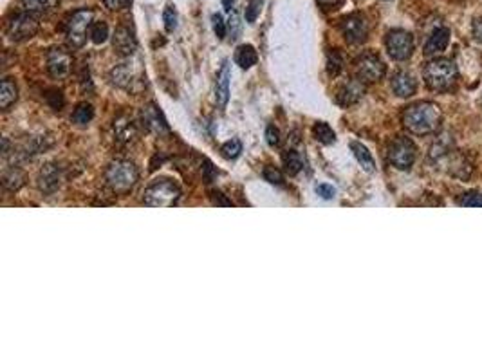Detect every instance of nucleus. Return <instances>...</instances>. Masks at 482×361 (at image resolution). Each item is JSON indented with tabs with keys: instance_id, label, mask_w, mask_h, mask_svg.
<instances>
[{
	"instance_id": "nucleus-22",
	"label": "nucleus",
	"mask_w": 482,
	"mask_h": 361,
	"mask_svg": "<svg viewBox=\"0 0 482 361\" xmlns=\"http://www.w3.org/2000/svg\"><path fill=\"white\" fill-rule=\"evenodd\" d=\"M19 98V89H16L15 82L10 78H5L2 82V89H0V108L8 110Z\"/></svg>"
},
{
	"instance_id": "nucleus-14",
	"label": "nucleus",
	"mask_w": 482,
	"mask_h": 361,
	"mask_svg": "<svg viewBox=\"0 0 482 361\" xmlns=\"http://www.w3.org/2000/svg\"><path fill=\"white\" fill-rule=\"evenodd\" d=\"M113 132H114V139H116L119 145H132V143L137 139V127L134 119L127 114H122L114 119L113 125Z\"/></svg>"
},
{
	"instance_id": "nucleus-15",
	"label": "nucleus",
	"mask_w": 482,
	"mask_h": 361,
	"mask_svg": "<svg viewBox=\"0 0 482 361\" xmlns=\"http://www.w3.org/2000/svg\"><path fill=\"white\" fill-rule=\"evenodd\" d=\"M141 119L143 125L150 132L157 134V136H163V134H170V127L166 123L165 116L161 113L159 108L154 105V103H148L141 113Z\"/></svg>"
},
{
	"instance_id": "nucleus-24",
	"label": "nucleus",
	"mask_w": 482,
	"mask_h": 361,
	"mask_svg": "<svg viewBox=\"0 0 482 361\" xmlns=\"http://www.w3.org/2000/svg\"><path fill=\"white\" fill-rule=\"evenodd\" d=\"M257 51H255L253 45L249 44H244L240 45L239 49H237V53H235V62H237V65H240L242 69H251L255 64H257Z\"/></svg>"
},
{
	"instance_id": "nucleus-2",
	"label": "nucleus",
	"mask_w": 482,
	"mask_h": 361,
	"mask_svg": "<svg viewBox=\"0 0 482 361\" xmlns=\"http://www.w3.org/2000/svg\"><path fill=\"white\" fill-rule=\"evenodd\" d=\"M139 179V172L136 165L127 159H117L107 166L105 170V180L113 194L116 196H125L136 186Z\"/></svg>"
},
{
	"instance_id": "nucleus-27",
	"label": "nucleus",
	"mask_w": 482,
	"mask_h": 361,
	"mask_svg": "<svg viewBox=\"0 0 482 361\" xmlns=\"http://www.w3.org/2000/svg\"><path fill=\"white\" fill-rule=\"evenodd\" d=\"M312 134H314V137H317L320 143H323V145H332V143L336 141V134H334V130H332V128L323 121L314 123Z\"/></svg>"
},
{
	"instance_id": "nucleus-9",
	"label": "nucleus",
	"mask_w": 482,
	"mask_h": 361,
	"mask_svg": "<svg viewBox=\"0 0 482 361\" xmlns=\"http://www.w3.org/2000/svg\"><path fill=\"white\" fill-rule=\"evenodd\" d=\"M387 51L394 60L404 62L414 53V36L404 30H392L387 34Z\"/></svg>"
},
{
	"instance_id": "nucleus-33",
	"label": "nucleus",
	"mask_w": 482,
	"mask_h": 361,
	"mask_svg": "<svg viewBox=\"0 0 482 361\" xmlns=\"http://www.w3.org/2000/svg\"><path fill=\"white\" fill-rule=\"evenodd\" d=\"M459 205L468 206V208H482V194L479 191H468L459 199Z\"/></svg>"
},
{
	"instance_id": "nucleus-6",
	"label": "nucleus",
	"mask_w": 482,
	"mask_h": 361,
	"mask_svg": "<svg viewBox=\"0 0 482 361\" xmlns=\"http://www.w3.org/2000/svg\"><path fill=\"white\" fill-rule=\"evenodd\" d=\"M40 24L38 20L34 19L33 13H16L11 16L5 24V34L11 42H25V40L33 38L34 34L38 33Z\"/></svg>"
},
{
	"instance_id": "nucleus-34",
	"label": "nucleus",
	"mask_w": 482,
	"mask_h": 361,
	"mask_svg": "<svg viewBox=\"0 0 482 361\" xmlns=\"http://www.w3.org/2000/svg\"><path fill=\"white\" fill-rule=\"evenodd\" d=\"M163 20H165V27L168 33H174L177 27V13L174 10V5H166L165 13H163Z\"/></svg>"
},
{
	"instance_id": "nucleus-17",
	"label": "nucleus",
	"mask_w": 482,
	"mask_h": 361,
	"mask_svg": "<svg viewBox=\"0 0 482 361\" xmlns=\"http://www.w3.org/2000/svg\"><path fill=\"white\" fill-rule=\"evenodd\" d=\"M60 180H62V174H60V168L54 163H49L45 165L38 174V188L40 191H44L47 196L54 194L58 190Z\"/></svg>"
},
{
	"instance_id": "nucleus-41",
	"label": "nucleus",
	"mask_w": 482,
	"mask_h": 361,
	"mask_svg": "<svg viewBox=\"0 0 482 361\" xmlns=\"http://www.w3.org/2000/svg\"><path fill=\"white\" fill-rule=\"evenodd\" d=\"M211 202L217 206H231L233 202L228 199V197L225 196V194H220V191H211Z\"/></svg>"
},
{
	"instance_id": "nucleus-23",
	"label": "nucleus",
	"mask_w": 482,
	"mask_h": 361,
	"mask_svg": "<svg viewBox=\"0 0 482 361\" xmlns=\"http://www.w3.org/2000/svg\"><path fill=\"white\" fill-rule=\"evenodd\" d=\"M351 150H352V154H354L356 159H358V163L363 166V170H367V172L376 170L374 157H372V154H370L369 148H367L365 145H361V143H358V141H352Z\"/></svg>"
},
{
	"instance_id": "nucleus-18",
	"label": "nucleus",
	"mask_w": 482,
	"mask_h": 361,
	"mask_svg": "<svg viewBox=\"0 0 482 361\" xmlns=\"http://www.w3.org/2000/svg\"><path fill=\"white\" fill-rule=\"evenodd\" d=\"M392 91H394L395 96L400 98H410L414 96L415 91H417V82L410 73L406 71H400V73L394 74L392 78Z\"/></svg>"
},
{
	"instance_id": "nucleus-31",
	"label": "nucleus",
	"mask_w": 482,
	"mask_h": 361,
	"mask_svg": "<svg viewBox=\"0 0 482 361\" xmlns=\"http://www.w3.org/2000/svg\"><path fill=\"white\" fill-rule=\"evenodd\" d=\"M242 152V143L239 139H229L226 141L222 147H220V154L226 157V159H237Z\"/></svg>"
},
{
	"instance_id": "nucleus-4",
	"label": "nucleus",
	"mask_w": 482,
	"mask_h": 361,
	"mask_svg": "<svg viewBox=\"0 0 482 361\" xmlns=\"http://www.w3.org/2000/svg\"><path fill=\"white\" fill-rule=\"evenodd\" d=\"M179 197L181 190L174 180L157 179L146 188L143 200L146 206H152V208H172L177 205Z\"/></svg>"
},
{
	"instance_id": "nucleus-11",
	"label": "nucleus",
	"mask_w": 482,
	"mask_h": 361,
	"mask_svg": "<svg viewBox=\"0 0 482 361\" xmlns=\"http://www.w3.org/2000/svg\"><path fill=\"white\" fill-rule=\"evenodd\" d=\"M341 34L349 44H363L369 36V24L360 13H352L345 16L340 24Z\"/></svg>"
},
{
	"instance_id": "nucleus-42",
	"label": "nucleus",
	"mask_w": 482,
	"mask_h": 361,
	"mask_svg": "<svg viewBox=\"0 0 482 361\" xmlns=\"http://www.w3.org/2000/svg\"><path fill=\"white\" fill-rule=\"evenodd\" d=\"M472 34H473V38L482 44V16L481 19H475V22H473Z\"/></svg>"
},
{
	"instance_id": "nucleus-8",
	"label": "nucleus",
	"mask_w": 482,
	"mask_h": 361,
	"mask_svg": "<svg viewBox=\"0 0 482 361\" xmlns=\"http://www.w3.org/2000/svg\"><path fill=\"white\" fill-rule=\"evenodd\" d=\"M417 148L414 141L409 137H395L389 147V161L390 165L395 166L398 170H409L414 165Z\"/></svg>"
},
{
	"instance_id": "nucleus-29",
	"label": "nucleus",
	"mask_w": 482,
	"mask_h": 361,
	"mask_svg": "<svg viewBox=\"0 0 482 361\" xmlns=\"http://www.w3.org/2000/svg\"><path fill=\"white\" fill-rule=\"evenodd\" d=\"M89 36H91L94 44H103L108 38V25L105 22H93Z\"/></svg>"
},
{
	"instance_id": "nucleus-36",
	"label": "nucleus",
	"mask_w": 482,
	"mask_h": 361,
	"mask_svg": "<svg viewBox=\"0 0 482 361\" xmlns=\"http://www.w3.org/2000/svg\"><path fill=\"white\" fill-rule=\"evenodd\" d=\"M264 179L268 180V183H271V185H282L284 183V176L282 172L278 170V168H275V166H266L264 168Z\"/></svg>"
},
{
	"instance_id": "nucleus-37",
	"label": "nucleus",
	"mask_w": 482,
	"mask_h": 361,
	"mask_svg": "<svg viewBox=\"0 0 482 361\" xmlns=\"http://www.w3.org/2000/svg\"><path fill=\"white\" fill-rule=\"evenodd\" d=\"M266 139H268L269 147H278L280 145V130L275 125H269L266 130Z\"/></svg>"
},
{
	"instance_id": "nucleus-30",
	"label": "nucleus",
	"mask_w": 482,
	"mask_h": 361,
	"mask_svg": "<svg viewBox=\"0 0 482 361\" xmlns=\"http://www.w3.org/2000/svg\"><path fill=\"white\" fill-rule=\"evenodd\" d=\"M341 69H343V60H341V56L336 51H331V53L327 54V73H329V76L334 78V76H338L341 73Z\"/></svg>"
},
{
	"instance_id": "nucleus-38",
	"label": "nucleus",
	"mask_w": 482,
	"mask_h": 361,
	"mask_svg": "<svg viewBox=\"0 0 482 361\" xmlns=\"http://www.w3.org/2000/svg\"><path fill=\"white\" fill-rule=\"evenodd\" d=\"M317 194L321 197V199H334V196H336V190H334L331 185L321 183V185L317 186Z\"/></svg>"
},
{
	"instance_id": "nucleus-1",
	"label": "nucleus",
	"mask_w": 482,
	"mask_h": 361,
	"mask_svg": "<svg viewBox=\"0 0 482 361\" xmlns=\"http://www.w3.org/2000/svg\"><path fill=\"white\" fill-rule=\"evenodd\" d=\"M443 119L441 108L435 103L419 102L404 108L403 125L404 128L415 136H426L439 128Z\"/></svg>"
},
{
	"instance_id": "nucleus-28",
	"label": "nucleus",
	"mask_w": 482,
	"mask_h": 361,
	"mask_svg": "<svg viewBox=\"0 0 482 361\" xmlns=\"http://www.w3.org/2000/svg\"><path fill=\"white\" fill-rule=\"evenodd\" d=\"M93 117H94V110L89 103H80L78 107L74 108L73 121L76 123V125H87V123H91Z\"/></svg>"
},
{
	"instance_id": "nucleus-21",
	"label": "nucleus",
	"mask_w": 482,
	"mask_h": 361,
	"mask_svg": "<svg viewBox=\"0 0 482 361\" xmlns=\"http://www.w3.org/2000/svg\"><path fill=\"white\" fill-rule=\"evenodd\" d=\"M25 185V174L20 168H10L2 174V186L8 191H16Z\"/></svg>"
},
{
	"instance_id": "nucleus-16",
	"label": "nucleus",
	"mask_w": 482,
	"mask_h": 361,
	"mask_svg": "<svg viewBox=\"0 0 482 361\" xmlns=\"http://www.w3.org/2000/svg\"><path fill=\"white\" fill-rule=\"evenodd\" d=\"M113 45H114V49H116L119 54H123V56H132L137 49V42H136V36H134V31H132L130 27H127V25H119V27L114 31Z\"/></svg>"
},
{
	"instance_id": "nucleus-43",
	"label": "nucleus",
	"mask_w": 482,
	"mask_h": 361,
	"mask_svg": "<svg viewBox=\"0 0 482 361\" xmlns=\"http://www.w3.org/2000/svg\"><path fill=\"white\" fill-rule=\"evenodd\" d=\"M341 0H318V4L321 5V8H325V10H331V8H336L338 4H340Z\"/></svg>"
},
{
	"instance_id": "nucleus-7",
	"label": "nucleus",
	"mask_w": 482,
	"mask_h": 361,
	"mask_svg": "<svg viewBox=\"0 0 482 361\" xmlns=\"http://www.w3.org/2000/svg\"><path fill=\"white\" fill-rule=\"evenodd\" d=\"M111 80L119 89H125L128 93H137L145 87V74L137 64H122L113 69Z\"/></svg>"
},
{
	"instance_id": "nucleus-19",
	"label": "nucleus",
	"mask_w": 482,
	"mask_h": 361,
	"mask_svg": "<svg viewBox=\"0 0 482 361\" xmlns=\"http://www.w3.org/2000/svg\"><path fill=\"white\" fill-rule=\"evenodd\" d=\"M450 44V30L448 27H437L432 31V34L424 44V54H437L443 53Z\"/></svg>"
},
{
	"instance_id": "nucleus-32",
	"label": "nucleus",
	"mask_w": 482,
	"mask_h": 361,
	"mask_svg": "<svg viewBox=\"0 0 482 361\" xmlns=\"http://www.w3.org/2000/svg\"><path fill=\"white\" fill-rule=\"evenodd\" d=\"M262 5L264 0H249L248 8H246V22H248V24H255V22H257L258 15H260V11H262Z\"/></svg>"
},
{
	"instance_id": "nucleus-10",
	"label": "nucleus",
	"mask_w": 482,
	"mask_h": 361,
	"mask_svg": "<svg viewBox=\"0 0 482 361\" xmlns=\"http://www.w3.org/2000/svg\"><path fill=\"white\" fill-rule=\"evenodd\" d=\"M385 64H383V60L378 54L367 53L361 54L360 58L356 60V74H358V78L363 83L380 82L385 76Z\"/></svg>"
},
{
	"instance_id": "nucleus-25",
	"label": "nucleus",
	"mask_w": 482,
	"mask_h": 361,
	"mask_svg": "<svg viewBox=\"0 0 482 361\" xmlns=\"http://www.w3.org/2000/svg\"><path fill=\"white\" fill-rule=\"evenodd\" d=\"M284 166H286V170H288L289 176H297L298 172L303 168V157L302 154L298 150H295V148H289V150L284 152Z\"/></svg>"
},
{
	"instance_id": "nucleus-13",
	"label": "nucleus",
	"mask_w": 482,
	"mask_h": 361,
	"mask_svg": "<svg viewBox=\"0 0 482 361\" xmlns=\"http://www.w3.org/2000/svg\"><path fill=\"white\" fill-rule=\"evenodd\" d=\"M365 94V85L358 80H349V82L341 83L336 91V102L340 103L341 107H351L354 103L360 102Z\"/></svg>"
},
{
	"instance_id": "nucleus-26",
	"label": "nucleus",
	"mask_w": 482,
	"mask_h": 361,
	"mask_svg": "<svg viewBox=\"0 0 482 361\" xmlns=\"http://www.w3.org/2000/svg\"><path fill=\"white\" fill-rule=\"evenodd\" d=\"M58 2L60 0H22L25 11H30V13H38V15L53 11L54 8L58 5Z\"/></svg>"
},
{
	"instance_id": "nucleus-35",
	"label": "nucleus",
	"mask_w": 482,
	"mask_h": 361,
	"mask_svg": "<svg viewBox=\"0 0 482 361\" xmlns=\"http://www.w3.org/2000/svg\"><path fill=\"white\" fill-rule=\"evenodd\" d=\"M47 103L51 105V108H54V110H62V107H64V94H62V91H58V89H51L47 93Z\"/></svg>"
},
{
	"instance_id": "nucleus-12",
	"label": "nucleus",
	"mask_w": 482,
	"mask_h": 361,
	"mask_svg": "<svg viewBox=\"0 0 482 361\" xmlns=\"http://www.w3.org/2000/svg\"><path fill=\"white\" fill-rule=\"evenodd\" d=\"M73 67V56L67 51L54 47L47 54V71L53 78H64L71 73Z\"/></svg>"
},
{
	"instance_id": "nucleus-20",
	"label": "nucleus",
	"mask_w": 482,
	"mask_h": 361,
	"mask_svg": "<svg viewBox=\"0 0 482 361\" xmlns=\"http://www.w3.org/2000/svg\"><path fill=\"white\" fill-rule=\"evenodd\" d=\"M229 98V65L226 62L220 69V73L217 74V82H215V100L219 103V107H226Z\"/></svg>"
},
{
	"instance_id": "nucleus-5",
	"label": "nucleus",
	"mask_w": 482,
	"mask_h": 361,
	"mask_svg": "<svg viewBox=\"0 0 482 361\" xmlns=\"http://www.w3.org/2000/svg\"><path fill=\"white\" fill-rule=\"evenodd\" d=\"M94 13L91 10H78L65 22V40L69 47L80 49L87 40V31H91Z\"/></svg>"
},
{
	"instance_id": "nucleus-39",
	"label": "nucleus",
	"mask_w": 482,
	"mask_h": 361,
	"mask_svg": "<svg viewBox=\"0 0 482 361\" xmlns=\"http://www.w3.org/2000/svg\"><path fill=\"white\" fill-rule=\"evenodd\" d=\"M214 31L217 34V38H225L226 36V22L220 15H214Z\"/></svg>"
},
{
	"instance_id": "nucleus-40",
	"label": "nucleus",
	"mask_w": 482,
	"mask_h": 361,
	"mask_svg": "<svg viewBox=\"0 0 482 361\" xmlns=\"http://www.w3.org/2000/svg\"><path fill=\"white\" fill-rule=\"evenodd\" d=\"M103 4L107 5L108 10H125L130 4V0H103Z\"/></svg>"
},
{
	"instance_id": "nucleus-3",
	"label": "nucleus",
	"mask_w": 482,
	"mask_h": 361,
	"mask_svg": "<svg viewBox=\"0 0 482 361\" xmlns=\"http://www.w3.org/2000/svg\"><path fill=\"white\" fill-rule=\"evenodd\" d=\"M424 82L432 91H448L455 85L459 78L457 67L452 60L435 58L430 60L423 69Z\"/></svg>"
}]
</instances>
